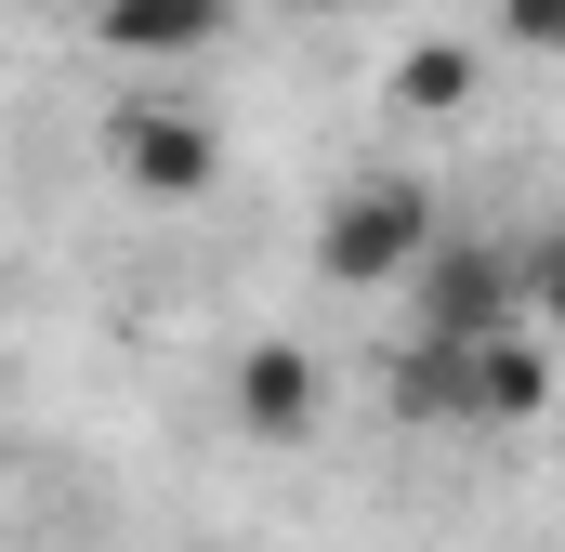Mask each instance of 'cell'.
Segmentation results:
<instances>
[{
	"label": "cell",
	"instance_id": "obj_5",
	"mask_svg": "<svg viewBox=\"0 0 565 552\" xmlns=\"http://www.w3.org/2000/svg\"><path fill=\"white\" fill-rule=\"evenodd\" d=\"M93 40L106 53H211L224 40V0H93Z\"/></svg>",
	"mask_w": 565,
	"mask_h": 552
},
{
	"label": "cell",
	"instance_id": "obj_6",
	"mask_svg": "<svg viewBox=\"0 0 565 552\" xmlns=\"http://www.w3.org/2000/svg\"><path fill=\"white\" fill-rule=\"evenodd\" d=\"M540 408H553V342L540 329L473 342V421H540Z\"/></svg>",
	"mask_w": 565,
	"mask_h": 552
},
{
	"label": "cell",
	"instance_id": "obj_3",
	"mask_svg": "<svg viewBox=\"0 0 565 552\" xmlns=\"http://www.w3.org/2000/svg\"><path fill=\"white\" fill-rule=\"evenodd\" d=\"M106 158H119V184H132V198H211V171H224V132H211L198 106H119Z\"/></svg>",
	"mask_w": 565,
	"mask_h": 552
},
{
	"label": "cell",
	"instance_id": "obj_8",
	"mask_svg": "<svg viewBox=\"0 0 565 552\" xmlns=\"http://www.w3.org/2000/svg\"><path fill=\"white\" fill-rule=\"evenodd\" d=\"M473 79H487V66H473V40H408V53H395V106H408V119L473 106Z\"/></svg>",
	"mask_w": 565,
	"mask_h": 552
},
{
	"label": "cell",
	"instance_id": "obj_2",
	"mask_svg": "<svg viewBox=\"0 0 565 552\" xmlns=\"http://www.w3.org/2000/svg\"><path fill=\"white\" fill-rule=\"evenodd\" d=\"M408 316H422V342H500V329H526V264L513 251H487V237H447L422 276H408Z\"/></svg>",
	"mask_w": 565,
	"mask_h": 552
},
{
	"label": "cell",
	"instance_id": "obj_1",
	"mask_svg": "<svg viewBox=\"0 0 565 552\" xmlns=\"http://www.w3.org/2000/svg\"><path fill=\"white\" fill-rule=\"evenodd\" d=\"M447 237H434V198L408 171H369V184H342V211L316 224V276L329 289H408Z\"/></svg>",
	"mask_w": 565,
	"mask_h": 552
},
{
	"label": "cell",
	"instance_id": "obj_7",
	"mask_svg": "<svg viewBox=\"0 0 565 552\" xmlns=\"http://www.w3.org/2000/svg\"><path fill=\"white\" fill-rule=\"evenodd\" d=\"M395 421H473V355L460 342H408L395 355Z\"/></svg>",
	"mask_w": 565,
	"mask_h": 552
},
{
	"label": "cell",
	"instance_id": "obj_10",
	"mask_svg": "<svg viewBox=\"0 0 565 552\" xmlns=\"http://www.w3.org/2000/svg\"><path fill=\"white\" fill-rule=\"evenodd\" d=\"M500 26H513L526 53H565V0H500Z\"/></svg>",
	"mask_w": 565,
	"mask_h": 552
},
{
	"label": "cell",
	"instance_id": "obj_11",
	"mask_svg": "<svg viewBox=\"0 0 565 552\" xmlns=\"http://www.w3.org/2000/svg\"><path fill=\"white\" fill-rule=\"evenodd\" d=\"M289 13H342V0H289Z\"/></svg>",
	"mask_w": 565,
	"mask_h": 552
},
{
	"label": "cell",
	"instance_id": "obj_9",
	"mask_svg": "<svg viewBox=\"0 0 565 552\" xmlns=\"http://www.w3.org/2000/svg\"><path fill=\"white\" fill-rule=\"evenodd\" d=\"M513 264H526V316H553V329H565V224H553V237H526Z\"/></svg>",
	"mask_w": 565,
	"mask_h": 552
},
{
	"label": "cell",
	"instance_id": "obj_4",
	"mask_svg": "<svg viewBox=\"0 0 565 552\" xmlns=\"http://www.w3.org/2000/svg\"><path fill=\"white\" fill-rule=\"evenodd\" d=\"M316 408H329V369H316V355H302V342H250V355H237V421H250V434H316Z\"/></svg>",
	"mask_w": 565,
	"mask_h": 552
}]
</instances>
